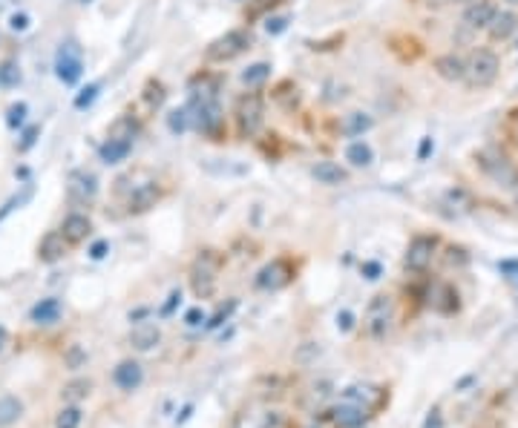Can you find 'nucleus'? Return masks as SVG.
I'll return each mask as SVG.
<instances>
[{"mask_svg": "<svg viewBox=\"0 0 518 428\" xmlns=\"http://www.w3.org/2000/svg\"><path fill=\"white\" fill-rule=\"evenodd\" d=\"M222 270V256L216 250H202L190 264V288L196 299H210L216 291V279Z\"/></svg>", "mask_w": 518, "mask_h": 428, "instance_id": "f257e3e1", "label": "nucleus"}, {"mask_svg": "<svg viewBox=\"0 0 518 428\" xmlns=\"http://www.w3.org/2000/svg\"><path fill=\"white\" fill-rule=\"evenodd\" d=\"M498 73H501L498 55L489 52V49H475L470 55V60H467V78L464 81H467L470 90H487V87L495 84Z\"/></svg>", "mask_w": 518, "mask_h": 428, "instance_id": "f03ea898", "label": "nucleus"}, {"mask_svg": "<svg viewBox=\"0 0 518 428\" xmlns=\"http://www.w3.org/2000/svg\"><path fill=\"white\" fill-rule=\"evenodd\" d=\"M248 49H251V32L248 29H231L225 35H219L216 41H210V46L204 49V60H210V63H228V60L239 58Z\"/></svg>", "mask_w": 518, "mask_h": 428, "instance_id": "7ed1b4c3", "label": "nucleus"}, {"mask_svg": "<svg viewBox=\"0 0 518 428\" xmlns=\"http://www.w3.org/2000/svg\"><path fill=\"white\" fill-rule=\"evenodd\" d=\"M392 319H395V302L389 294H375L372 302L366 308V316H363V328L372 339H386L389 328H392Z\"/></svg>", "mask_w": 518, "mask_h": 428, "instance_id": "20e7f679", "label": "nucleus"}, {"mask_svg": "<svg viewBox=\"0 0 518 428\" xmlns=\"http://www.w3.org/2000/svg\"><path fill=\"white\" fill-rule=\"evenodd\" d=\"M265 124V98L259 92H245L237 101V127L242 138H254Z\"/></svg>", "mask_w": 518, "mask_h": 428, "instance_id": "39448f33", "label": "nucleus"}, {"mask_svg": "<svg viewBox=\"0 0 518 428\" xmlns=\"http://www.w3.org/2000/svg\"><path fill=\"white\" fill-rule=\"evenodd\" d=\"M294 273H297V267H294L291 259H274V262H268L257 273L254 284H257L259 291H265V294H276V291L288 288V284L294 282Z\"/></svg>", "mask_w": 518, "mask_h": 428, "instance_id": "423d86ee", "label": "nucleus"}, {"mask_svg": "<svg viewBox=\"0 0 518 428\" xmlns=\"http://www.w3.org/2000/svg\"><path fill=\"white\" fill-rule=\"evenodd\" d=\"M55 75L66 87H72V84L81 81V75H84V60H81V49H78L76 41L61 43L58 58H55Z\"/></svg>", "mask_w": 518, "mask_h": 428, "instance_id": "0eeeda50", "label": "nucleus"}, {"mask_svg": "<svg viewBox=\"0 0 518 428\" xmlns=\"http://www.w3.org/2000/svg\"><path fill=\"white\" fill-rule=\"evenodd\" d=\"M190 109V118H193V127L199 129V132H204V135H219L222 132V127H225V112H222V107H219V101L213 98V101H199V104H190L187 107Z\"/></svg>", "mask_w": 518, "mask_h": 428, "instance_id": "6e6552de", "label": "nucleus"}, {"mask_svg": "<svg viewBox=\"0 0 518 428\" xmlns=\"http://www.w3.org/2000/svg\"><path fill=\"white\" fill-rule=\"evenodd\" d=\"M435 250H437V236H426V233L415 236V239L409 242V247H406L403 267L412 270V273H423V270L432 264Z\"/></svg>", "mask_w": 518, "mask_h": 428, "instance_id": "1a4fd4ad", "label": "nucleus"}, {"mask_svg": "<svg viewBox=\"0 0 518 428\" xmlns=\"http://www.w3.org/2000/svg\"><path fill=\"white\" fill-rule=\"evenodd\" d=\"M343 400L346 402H354L360 408H366L368 414H378L386 402H389V391L386 388H378V385H351L343 391Z\"/></svg>", "mask_w": 518, "mask_h": 428, "instance_id": "9d476101", "label": "nucleus"}, {"mask_svg": "<svg viewBox=\"0 0 518 428\" xmlns=\"http://www.w3.org/2000/svg\"><path fill=\"white\" fill-rule=\"evenodd\" d=\"M162 196L165 193H162V187L156 181H144V184L133 187V193L127 196V213L130 216H141V213L153 210L162 201Z\"/></svg>", "mask_w": 518, "mask_h": 428, "instance_id": "9b49d317", "label": "nucleus"}, {"mask_svg": "<svg viewBox=\"0 0 518 428\" xmlns=\"http://www.w3.org/2000/svg\"><path fill=\"white\" fill-rule=\"evenodd\" d=\"M69 198L76 204H93V198L98 196V178L87 170H78L69 176Z\"/></svg>", "mask_w": 518, "mask_h": 428, "instance_id": "f8f14e48", "label": "nucleus"}, {"mask_svg": "<svg viewBox=\"0 0 518 428\" xmlns=\"http://www.w3.org/2000/svg\"><path fill=\"white\" fill-rule=\"evenodd\" d=\"M432 69H435V73H437L443 81H450V84L467 78V60H464L461 55H455V52H450V55H437V58L432 60Z\"/></svg>", "mask_w": 518, "mask_h": 428, "instance_id": "ddd939ff", "label": "nucleus"}, {"mask_svg": "<svg viewBox=\"0 0 518 428\" xmlns=\"http://www.w3.org/2000/svg\"><path fill=\"white\" fill-rule=\"evenodd\" d=\"M515 32H518V15H515V12H509V9L495 12V18H492V21H489V26H487L489 41H495V43L509 41Z\"/></svg>", "mask_w": 518, "mask_h": 428, "instance_id": "4468645a", "label": "nucleus"}, {"mask_svg": "<svg viewBox=\"0 0 518 428\" xmlns=\"http://www.w3.org/2000/svg\"><path fill=\"white\" fill-rule=\"evenodd\" d=\"M90 233H93V222L84 216V213H72V216H66L63 225H61V236H63L69 245H81V242H87Z\"/></svg>", "mask_w": 518, "mask_h": 428, "instance_id": "2eb2a0df", "label": "nucleus"}, {"mask_svg": "<svg viewBox=\"0 0 518 428\" xmlns=\"http://www.w3.org/2000/svg\"><path fill=\"white\" fill-rule=\"evenodd\" d=\"M113 382H115L121 391H135V388L144 382V368H141L135 360H124V363L115 365Z\"/></svg>", "mask_w": 518, "mask_h": 428, "instance_id": "dca6fc26", "label": "nucleus"}, {"mask_svg": "<svg viewBox=\"0 0 518 428\" xmlns=\"http://www.w3.org/2000/svg\"><path fill=\"white\" fill-rule=\"evenodd\" d=\"M368 417H372V414H368L366 408H360V405H354V402H346V400H343V405H337V408L331 411V419H334L340 428H360Z\"/></svg>", "mask_w": 518, "mask_h": 428, "instance_id": "f3484780", "label": "nucleus"}, {"mask_svg": "<svg viewBox=\"0 0 518 428\" xmlns=\"http://www.w3.org/2000/svg\"><path fill=\"white\" fill-rule=\"evenodd\" d=\"M495 6L489 4V0H481V4H472V6H467L464 9V26L467 29H487L489 26V21L495 18Z\"/></svg>", "mask_w": 518, "mask_h": 428, "instance_id": "a211bd4d", "label": "nucleus"}, {"mask_svg": "<svg viewBox=\"0 0 518 428\" xmlns=\"http://www.w3.org/2000/svg\"><path fill=\"white\" fill-rule=\"evenodd\" d=\"M66 247H69V242L61 236V230L58 233H46L43 242L38 245V259L46 262V264H52V262H58V259L66 256Z\"/></svg>", "mask_w": 518, "mask_h": 428, "instance_id": "6ab92c4d", "label": "nucleus"}, {"mask_svg": "<svg viewBox=\"0 0 518 428\" xmlns=\"http://www.w3.org/2000/svg\"><path fill=\"white\" fill-rule=\"evenodd\" d=\"M159 342H162L159 325H135L130 331V348H135V351H153Z\"/></svg>", "mask_w": 518, "mask_h": 428, "instance_id": "aec40b11", "label": "nucleus"}, {"mask_svg": "<svg viewBox=\"0 0 518 428\" xmlns=\"http://www.w3.org/2000/svg\"><path fill=\"white\" fill-rule=\"evenodd\" d=\"M133 150V141H121V138H107L98 147V159L104 164H121Z\"/></svg>", "mask_w": 518, "mask_h": 428, "instance_id": "412c9836", "label": "nucleus"}, {"mask_svg": "<svg viewBox=\"0 0 518 428\" xmlns=\"http://www.w3.org/2000/svg\"><path fill=\"white\" fill-rule=\"evenodd\" d=\"M311 176H314L320 184H328V187H337V184H346V181H348V173H346L340 164H334V161H320V164H314V167H311Z\"/></svg>", "mask_w": 518, "mask_h": 428, "instance_id": "4be33fe9", "label": "nucleus"}, {"mask_svg": "<svg viewBox=\"0 0 518 428\" xmlns=\"http://www.w3.org/2000/svg\"><path fill=\"white\" fill-rule=\"evenodd\" d=\"M372 127H375V118L368 115V112H348V115H343V121H340V132L348 135V138H357V135L368 132Z\"/></svg>", "mask_w": 518, "mask_h": 428, "instance_id": "5701e85b", "label": "nucleus"}, {"mask_svg": "<svg viewBox=\"0 0 518 428\" xmlns=\"http://www.w3.org/2000/svg\"><path fill=\"white\" fill-rule=\"evenodd\" d=\"M61 311H63V308H61V302L49 296V299H41V302L29 311V319H32L35 325H52V322H58V319H61Z\"/></svg>", "mask_w": 518, "mask_h": 428, "instance_id": "b1692460", "label": "nucleus"}, {"mask_svg": "<svg viewBox=\"0 0 518 428\" xmlns=\"http://www.w3.org/2000/svg\"><path fill=\"white\" fill-rule=\"evenodd\" d=\"M346 161L351 167H368V164L375 161L372 144H366V141H351V144L346 147Z\"/></svg>", "mask_w": 518, "mask_h": 428, "instance_id": "393cba45", "label": "nucleus"}, {"mask_svg": "<svg viewBox=\"0 0 518 428\" xmlns=\"http://www.w3.org/2000/svg\"><path fill=\"white\" fill-rule=\"evenodd\" d=\"M138 129H141V124H138V121H135L133 115H121V118H115V121L110 124V132H107V138H121V141H135Z\"/></svg>", "mask_w": 518, "mask_h": 428, "instance_id": "a878e982", "label": "nucleus"}, {"mask_svg": "<svg viewBox=\"0 0 518 428\" xmlns=\"http://www.w3.org/2000/svg\"><path fill=\"white\" fill-rule=\"evenodd\" d=\"M21 414H24V402L18 397H12V394L0 397V428L15 425L21 419Z\"/></svg>", "mask_w": 518, "mask_h": 428, "instance_id": "bb28decb", "label": "nucleus"}, {"mask_svg": "<svg viewBox=\"0 0 518 428\" xmlns=\"http://www.w3.org/2000/svg\"><path fill=\"white\" fill-rule=\"evenodd\" d=\"M268 78H271V63H265V60L251 63L245 73H242V84L245 87H262Z\"/></svg>", "mask_w": 518, "mask_h": 428, "instance_id": "cd10ccee", "label": "nucleus"}, {"mask_svg": "<svg viewBox=\"0 0 518 428\" xmlns=\"http://www.w3.org/2000/svg\"><path fill=\"white\" fill-rule=\"evenodd\" d=\"M90 391H93V382L90 380H76V382H69V385H63V391H61V397L66 400V402H81L84 397H90Z\"/></svg>", "mask_w": 518, "mask_h": 428, "instance_id": "c85d7f7f", "label": "nucleus"}, {"mask_svg": "<svg viewBox=\"0 0 518 428\" xmlns=\"http://www.w3.org/2000/svg\"><path fill=\"white\" fill-rule=\"evenodd\" d=\"M190 127H193L190 109H170V115H167V129H170L173 135H185Z\"/></svg>", "mask_w": 518, "mask_h": 428, "instance_id": "c756f323", "label": "nucleus"}, {"mask_svg": "<svg viewBox=\"0 0 518 428\" xmlns=\"http://www.w3.org/2000/svg\"><path fill=\"white\" fill-rule=\"evenodd\" d=\"M81 408L78 405H66V408H61L58 411V417H55V428H78L81 425Z\"/></svg>", "mask_w": 518, "mask_h": 428, "instance_id": "7c9ffc66", "label": "nucleus"}, {"mask_svg": "<svg viewBox=\"0 0 518 428\" xmlns=\"http://www.w3.org/2000/svg\"><path fill=\"white\" fill-rule=\"evenodd\" d=\"M440 294H443V299H458V291H455V288H450V284H440ZM432 308H435V311H440V314H452V311L458 308V302L443 305L440 299H435V302H432Z\"/></svg>", "mask_w": 518, "mask_h": 428, "instance_id": "2f4dec72", "label": "nucleus"}, {"mask_svg": "<svg viewBox=\"0 0 518 428\" xmlns=\"http://www.w3.org/2000/svg\"><path fill=\"white\" fill-rule=\"evenodd\" d=\"M18 81H21V73H18L15 63H4V66H0V84H4V87H15Z\"/></svg>", "mask_w": 518, "mask_h": 428, "instance_id": "473e14b6", "label": "nucleus"}, {"mask_svg": "<svg viewBox=\"0 0 518 428\" xmlns=\"http://www.w3.org/2000/svg\"><path fill=\"white\" fill-rule=\"evenodd\" d=\"M288 29V18L285 15H271L268 21H265V32L268 35H282Z\"/></svg>", "mask_w": 518, "mask_h": 428, "instance_id": "72a5a7b5", "label": "nucleus"}, {"mask_svg": "<svg viewBox=\"0 0 518 428\" xmlns=\"http://www.w3.org/2000/svg\"><path fill=\"white\" fill-rule=\"evenodd\" d=\"M95 98H98V84H90V87H87V90H81V95L76 98V109H87Z\"/></svg>", "mask_w": 518, "mask_h": 428, "instance_id": "f704fd0d", "label": "nucleus"}, {"mask_svg": "<svg viewBox=\"0 0 518 428\" xmlns=\"http://www.w3.org/2000/svg\"><path fill=\"white\" fill-rule=\"evenodd\" d=\"M144 98H147V104L159 107V104L165 101V87H162V84H153V81H150V84H147V95H144Z\"/></svg>", "mask_w": 518, "mask_h": 428, "instance_id": "c9c22d12", "label": "nucleus"}, {"mask_svg": "<svg viewBox=\"0 0 518 428\" xmlns=\"http://www.w3.org/2000/svg\"><path fill=\"white\" fill-rule=\"evenodd\" d=\"M66 363H69V368H81V365L87 363V353H84L78 345H72L69 353H66Z\"/></svg>", "mask_w": 518, "mask_h": 428, "instance_id": "e433bc0d", "label": "nucleus"}, {"mask_svg": "<svg viewBox=\"0 0 518 428\" xmlns=\"http://www.w3.org/2000/svg\"><path fill=\"white\" fill-rule=\"evenodd\" d=\"M24 118H26V104H15V107H9V127H21L24 124Z\"/></svg>", "mask_w": 518, "mask_h": 428, "instance_id": "4c0bfd02", "label": "nucleus"}, {"mask_svg": "<svg viewBox=\"0 0 518 428\" xmlns=\"http://www.w3.org/2000/svg\"><path fill=\"white\" fill-rule=\"evenodd\" d=\"M107 253H110V242H104V239H101V242H95V245L90 247V259H95V262H98V259H104Z\"/></svg>", "mask_w": 518, "mask_h": 428, "instance_id": "58836bf2", "label": "nucleus"}, {"mask_svg": "<svg viewBox=\"0 0 518 428\" xmlns=\"http://www.w3.org/2000/svg\"><path fill=\"white\" fill-rule=\"evenodd\" d=\"M262 428H291V422H288V417H282V414H271V417L265 419Z\"/></svg>", "mask_w": 518, "mask_h": 428, "instance_id": "ea45409f", "label": "nucleus"}, {"mask_svg": "<svg viewBox=\"0 0 518 428\" xmlns=\"http://www.w3.org/2000/svg\"><path fill=\"white\" fill-rule=\"evenodd\" d=\"M432 150H435V141H432V138H429V135H426V138H423V141H420V147H418V161H426V159H429V153H432Z\"/></svg>", "mask_w": 518, "mask_h": 428, "instance_id": "a19ab883", "label": "nucleus"}, {"mask_svg": "<svg viewBox=\"0 0 518 428\" xmlns=\"http://www.w3.org/2000/svg\"><path fill=\"white\" fill-rule=\"evenodd\" d=\"M337 328H340V331H351V328H354V316H351V311L337 314Z\"/></svg>", "mask_w": 518, "mask_h": 428, "instance_id": "79ce46f5", "label": "nucleus"}, {"mask_svg": "<svg viewBox=\"0 0 518 428\" xmlns=\"http://www.w3.org/2000/svg\"><path fill=\"white\" fill-rule=\"evenodd\" d=\"M185 322L190 325V328H196V325H202L204 322V314H202V308H193V311H187V316H185Z\"/></svg>", "mask_w": 518, "mask_h": 428, "instance_id": "37998d69", "label": "nucleus"}, {"mask_svg": "<svg viewBox=\"0 0 518 428\" xmlns=\"http://www.w3.org/2000/svg\"><path fill=\"white\" fill-rule=\"evenodd\" d=\"M363 276H366V279H378V276H380V264H378V262H366V264H363Z\"/></svg>", "mask_w": 518, "mask_h": 428, "instance_id": "c03bdc74", "label": "nucleus"}, {"mask_svg": "<svg viewBox=\"0 0 518 428\" xmlns=\"http://www.w3.org/2000/svg\"><path fill=\"white\" fill-rule=\"evenodd\" d=\"M423 6H429V9H443V6H450V4H458V0H420Z\"/></svg>", "mask_w": 518, "mask_h": 428, "instance_id": "a18cd8bd", "label": "nucleus"}, {"mask_svg": "<svg viewBox=\"0 0 518 428\" xmlns=\"http://www.w3.org/2000/svg\"><path fill=\"white\" fill-rule=\"evenodd\" d=\"M35 135H38V127L26 129V135H24V144H21V150H29V147L35 144Z\"/></svg>", "mask_w": 518, "mask_h": 428, "instance_id": "49530a36", "label": "nucleus"}, {"mask_svg": "<svg viewBox=\"0 0 518 428\" xmlns=\"http://www.w3.org/2000/svg\"><path fill=\"white\" fill-rule=\"evenodd\" d=\"M26 26H29V18H26V15H15V18H12V29H15V32H24Z\"/></svg>", "mask_w": 518, "mask_h": 428, "instance_id": "de8ad7c7", "label": "nucleus"}, {"mask_svg": "<svg viewBox=\"0 0 518 428\" xmlns=\"http://www.w3.org/2000/svg\"><path fill=\"white\" fill-rule=\"evenodd\" d=\"M179 299H182V294H179V291H173V294H170V299H167V305L162 308V314L167 316V314H170V311H173V308L179 305Z\"/></svg>", "mask_w": 518, "mask_h": 428, "instance_id": "09e8293b", "label": "nucleus"}, {"mask_svg": "<svg viewBox=\"0 0 518 428\" xmlns=\"http://www.w3.org/2000/svg\"><path fill=\"white\" fill-rule=\"evenodd\" d=\"M265 9H268V0H257L248 15H251V18H257V15H259V12H265Z\"/></svg>", "mask_w": 518, "mask_h": 428, "instance_id": "8fccbe9b", "label": "nucleus"}, {"mask_svg": "<svg viewBox=\"0 0 518 428\" xmlns=\"http://www.w3.org/2000/svg\"><path fill=\"white\" fill-rule=\"evenodd\" d=\"M458 4H464V6H472V4H481V0H458Z\"/></svg>", "mask_w": 518, "mask_h": 428, "instance_id": "3c124183", "label": "nucleus"}, {"mask_svg": "<svg viewBox=\"0 0 518 428\" xmlns=\"http://www.w3.org/2000/svg\"><path fill=\"white\" fill-rule=\"evenodd\" d=\"M4 342H6V331L0 328V348H4Z\"/></svg>", "mask_w": 518, "mask_h": 428, "instance_id": "603ef678", "label": "nucleus"}, {"mask_svg": "<svg viewBox=\"0 0 518 428\" xmlns=\"http://www.w3.org/2000/svg\"><path fill=\"white\" fill-rule=\"evenodd\" d=\"M509 4H518V0H509Z\"/></svg>", "mask_w": 518, "mask_h": 428, "instance_id": "864d4df0", "label": "nucleus"}]
</instances>
